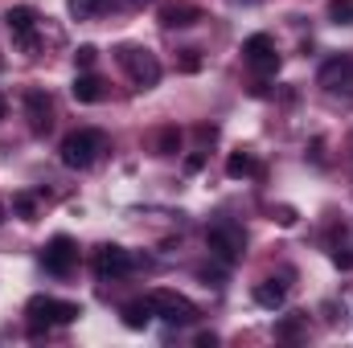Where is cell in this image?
Here are the masks:
<instances>
[{"instance_id": "obj_1", "label": "cell", "mask_w": 353, "mask_h": 348, "mask_svg": "<svg viewBox=\"0 0 353 348\" xmlns=\"http://www.w3.org/2000/svg\"><path fill=\"white\" fill-rule=\"evenodd\" d=\"M83 316V303H70V299H54V295H33L25 303V324L33 336L50 332V328H66Z\"/></svg>"}, {"instance_id": "obj_2", "label": "cell", "mask_w": 353, "mask_h": 348, "mask_svg": "<svg viewBox=\"0 0 353 348\" xmlns=\"http://www.w3.org/2000/svg\"><path fill=\"white\" fill-rule=\"evenodd\" d=\"M107 152V135L99 131V127H79V131H70L66 140H62V148H58V156H62V164L66 168H90L99 156Z\"/></svg>"}, {"instance_id": "obj_3", "label": "cell", "mask_w": 353, "mask_h": 348, "mask_svg": "<svg viewBox=\"0 0 353 348\" xmlns=\"http://www.w3.org/2000/svg\"><path fill=\"white\" fill-rule=\"evenodd\" d=\"M205 246H210V254L218 262L234 266V262L247 254V230H243L239 221H214V226L205 230Z\"/></svg>"}, {"instance_id": "obj_4", "label": "cell", "mask_w": 353, "mask_h": 348, "mask_svg": "<svg viewBox=\"0 0 353 348\" xmlns=\"http://www.w3.org/2000/svg\"><path fill=\"white\" fill-rule=\"evenodd\" d=\"M115 62L128 70V78L136 83V87H157L161 83V62H157V54L152 50H144V45H119L115 50Z\"/></svg>"}, {"instance_id": "obj_5", "label": "cell", "mask_w": 353, "mask_h": 348, "mask_svg": "<svg viewBox=\"0 0 353 348\" xmlns=\"http://www.w3.org/2000/svg\"><path fill=\"white\" fill-rule=\"evenodd\" d=\"M41 266H46V274L66 279V274L79 266V246H74V238H66V234L50 238V242L41 246Z\"/></svg>"}, {"instance_id": "obj_6", "label": "cell", "mask_w": 353, "mask_h": 348, "mask_svg": "<svg viewBox=\"0 0 353 348\" xmlns=\"http://www.w3.org/2000/svg\"><path fill=\"white\" fill-rule=\"evenodd\" d=\"M148 299H152V312H157L165 324H176V328H181V324H197V316H201V312H197L185 295H176V291H152Z\"/></svg>"}, {"instance_id": "obj_7", "label": "cell", "mask_w": 353, "mask_h": 348, "mask_svg": "<svg viewBox=\"0 0 353 348\" xmlns=\"http://www.w3.org/2000/svg\"><path fill=\"white\" fill-rule=\"evenodd\" d=\"M243 58H247V66H251L259 78L279 74V54H275V41H271L267 33H255V37L243 41Z\"/></svg>"}, {"instance_id": "obj_8", "label": "cell", "mask_w": 353, "mask_h": 348, "mask_svg": "<svg viewBox=\"0 0 353 348\" xmlns=\"http://www.w3.org/2000/svg\"><path fill=\"white\" fill-rule=\"evenodd\" d=\"M4 29H8V37H12L25 54L37 50V12H33V8H25V4L8 8V12H4Z\"/></svg>"}, {"instance_id": "obj_9", "label": "cell", "mask_w": 353, "mask_h": 348, "mask_svg": "<svg viewBox=\"0 0 353 348\" xmlns=\"http://www.w3.org/2000/svg\"><path fill=\"white\" fill-rule=\"evenodd\" d=\"M21 102H25L29 131H33V135H46V131L54 127V102H50V94H46V90H37V87H29Z\"/></svg>"}, {"instance_id": "obj_10", "label": "cell", "mask_w": 353, "mask_h": 348, "mask_svg": "<svg viewBox=\"0 0 353 348\" xmlns=\"http://www.w3.org/2000/svg\"><path fill=\"white\" fill-rule=\"evenodd\" d=\"M132 270H136V259L123 246H99L94 250V274L99 279H123Z\"/></svg>"}, {"instance_id": "obj_11", "label": "cell", "mask_w": 353, "mask_h": 348, "mask_svg": "<svg viewBox=\"0 0 353 348\" xmlns=\"http://www.w3.org/2000/svg\"><path fill=\"white\" fill-rule=\"evenodd\" d=\"M316 83H321L325 90H353V58H350V54L329 58V62L321 66Z\"/></svg>"}, {"instance_id": "obj_12", "label": "cell", "mask_w": 353, "mask_h": 348, "mask_svg": "<svg viewBox=\"0 0 353 348\" xmlns=\"http://www.w3.org/2000/svg\"><path fill=\"white\" fill-rule=\"evenodd\" d=\"M119 316H123V328H132V332H144V328L157 320L152 299H128V303L119 307Z\"/></svg>"}, {"instance_id": "obj_13", "label": "cell", "mask_w": 353, "mask_h": 348, "mask_svg": "<svg viewBox=\"0 0 353 348\" xmlns=\"http://www.w3.org/2000/svg\"><path fill=\"white\" fill-rule=\"evenodd\" d=\"M197 21H201V8L197 4L176 0V4H165L161 8V25H169V29H185V25H197Z\"/></svg>"}, {"instance_id": "obj_14", "label": "cell", "mask_w": 353, "mask_h": 348, "mask_svg": "<svg viewBox=\"0 0 353 348\" xmlns=\"http://www.w3.org/2000/svg\"><path fill=\"white\" fill-rule=\"evenodd\" d=\"M70 94H74V102H99V98L107 94V83H103L99 74H90V70H79V78H74Z\"/></svg>"}, {"instance_id": "obj_15", "label": "cell", "mask_w": 353, "mask_h": 348, "mask_svg": "<svg viewBox=\"0 0 353 348\" xmlns=\"http://www.w3.org/2000/svg\"><path fill=\"white\" fill-rule=\"evenodd\" d=\"M283 299H288V287H283V283H275V279H263V283L255 287V303L267 307V312H279V307H283Z\"/></svg>"}, {"instance_id": "obj_16", "label": "cell", "mask_w": 353, "mask_h": 348, "mask_svg": "<svg viewBox=\"0 0 353 348\" xmlns=\"http://www.w3.org/2000/svg\"><path fill=\"white\" fill-rule=\"evenodd\" d=\"M255 173H259V160L251 152H230V160H226V176L230 180H243V176H255Z\"/></svg>"}, {"instance_id": "obj_17", "label": "cell", "mask_w": 353, "mask_h": 348, "mask_svg": "<svg viewBox=\"0 0 353 348\" xmlns=\"http://www.w3.org/2000/svg\"><path fill=\"white\" fill-rule=\"evenodd\" d=\"M181 152V127H161L157 131V156H176Z\"/></svg>"}, {"instance_id": "obj_18", "label": "cell", "mask_w": 353, "mask_h": 348, "mask_svg": "<svg viewBox=\"0 0 353 348\" xmlns=\"http://www.w3.org/2000/svg\"><path fill=\"white\" fill-rule=\"evenodd\" d=\"M304 320H308V316H283V320L275 324V336H279V340H300V336H304Z\"/></svg>"}, {"instance_id": "obj_19", "label": "cell", "mask_w": 353, "mask_h": 348, "mask_svg": "<svg viewBox=\"0 0 353 348\" xmlns=\"http://www.w3.org/2000/svg\"><path fill=\"white\" fill-rule=\"evenodd\" d=\"M329 21L333 25H353V0H329Z\"/></svg>"}, {"instance_id": "obj_20", "label": "cell", "mask_w": 353, "mask_h": 348, "mask_svg": "<svg viewBox=\"0 0 353 348\" xmlns=\"http://www.w3.org/2000/svg\"><path fill=\"white\" fill-rule=\"evenodd\" d=\"M103 4H107V0H70V12H74L79 21H87L94 12H103Z\"/></svg>"}, {"instance_id": "obj_21", "label": "cell", "mask_w": 353, "mask_h": 348, "mask_svg": "<svg viewBox=\"0 0 353 348\" xmlns=\"http://www.w3.org/2000/svg\"><path fill=\"white\" fill-rule=\"evenodd\" d=\"M12 209H17L25 221H33V213H37V201H33L29 193H21V197H12Z\"/></svg>"}, {"instance_id": "obj_22", "label": "cell", "mask_w": 353, "mask_h": 348, "mask_svg": "<svg viewBox=\"0 0 353 348\" xmlns=\"http://www.w3.org/2000/svg\"><path fill=\"white\" fill-rule=\"evenodd\" d=\"M94 62H99V50H94V45H79V50H74V66H79V70H90Z\"/></svg>"}, {"instance_id": "obj_23", "label": "cell", "mask_w": 353, "mask_h": 348, "mask_svg": "<svg viewBox=\"0 0 353 348\" xmlns=\"http://www.w3.org/2000/svg\"><path fill=\"white\" fill-rule=\"evenodd\" d=\"M176 66H181L185 74H197V70H201V54H197V50H185V58H181Z\"/></svg>"}, {"instance_id": "obj_24", "label": "cell", "mask_w": 353, "mask_h": 348, "mask_svg": "<svg viewBox=\"0 0 353 348\" xmlns=\"http://www.w3.org/2000/svg\"><path fill=\"white\" fill-rule=\"evenodd\" d=\"M201 164H205V156H189V160H185V173H197Z\"/></svg>"}, {"instance_id": "obj_25", "label": "cell", "mask_w": 353, "mask_h": 348, "mask_svg": "<svg viewBox=\"0 0 353 348\" xmlns=\"http://www.w3.org/2000/svg\"><path fill=\"white\" fill-rule=\"evenodd\" d=\"M197 345H201V348H214V345H218V336H214V332H201V336H197Z\"/></svg>"}, {"instance_id": "obj_26", "label": "cell", "mask_w": 353, "mask_h": 348, "mask_svg": "<svg viewBox=\"0 0 353 348\" xmlns=\"http://www.w3.org/2000/svg\"><path fill=\"white\" fill-rule=\"evenodd\" d=\"M279 226H296V213L292 209H279Z\"/></svg>"}, {"instance_id": "obj_27", "label": "cell", "mask_w": 353, "mask_h": 348, "mask_svg": "<svg viewBox=\"0 0 353 348\" xmlns=\"http://www.w3.org/2000/svg\"><path fill=\"white\" fill-rule=\"evenodd\" d=\"M333 262H337V266H345V270H350V266H353V254H341V250H337V254H333Z\"/></svg>"}, {"instance_id": "obj_28", "label": "cell", "mask_w": 353, "mask_h": 348, "mask_svg": "<svg viewBox=\"0 0 353 348\" xmlns=\"http://www.w3.org/2000/svg\"><path fill=\"white\" fill-rule=\"evenodd\" d=\"M128 8H140V4H152V0H123Z\"/></svg>"}, {"instance_id": "obj_29", "label": "cell", "mask_w": 353, "mask_h": 348, "mask_svg": "<svg viewBox=\"0 0 353 348\" xmlns=\"http://www.w3.org/2000/svg\"><path fill=\"white\" fill-rule=\"evenodd\" d=\"M4 111H8V102H4V94H0V119H4Z\"/></svg>"}, {"instance_id": "obj_30", "label": "cell", "mask_w": 353, "mask_h": 348, "mask_svg": "<svg viewBox=\"0 0 353 348\" xmlns=\"http://www.w3.org/2000/svg\"><path fill=\"white\" fill-rule=\"evenodd\" d=\"M0 221H4V205H0Z\"/></svg>"}, {"instance_id": "obj_31", "label": "cell", "mask_w": 353, "mask_h": 348, "mask_svg": "<svg viewBox=\"0 0 353 348\" xmlns=\"http://www.w3.org/2000/svg\"><path fill=\"white\" fill-rule=\"evenodd\" d=\"M350 148H353V144H350Z\"/></svg>"}]
</instances>
